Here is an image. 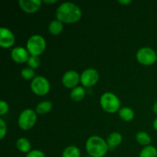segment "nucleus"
I'll return each instance as SVG.
<instances>
[{
	"label": "nucleus",
	"instance_id": "nucleus-12",
	"mask_svg": "<svg viewBox=\"0 0 157 157\" xmlns=\"http://www.w3.org/2000/svg\"><path fill=\"white\" fill-rule=\"evenodd\" d=\"M42 2L41 0H19L18 5L25 12L32 14L40 9Z\"/></svg>",
	"mask_w": 157,
	"mask_h": 157
},
{
	"label": "nucleus",
	"instance_id": "nucleus-13",
	"mask_svg": "<svg viewBox=\"0 0 157 157\" xmlns=\"http://www.w3.org/2000/svg\"><path fill=\"white\" fill-rule=\"evenodd\" d=\"M123 140V136L118 132H113V133H110L108 136L107 140V143L108 144L109 147H114L120 145Z\"/></svg>",
	"mask_w": 157,
	"mask_h": 157
},
{
	"label": "nucleus",
	"instance_id": "nucleus-23",
	"mask_svg": "<svg viewBox=\"0 0 157 157\" xmlns=\"http://www.w3.org/2000/svg\"><path fill=\"white\" fill-rule=\"evenodd\" d=\"M40 64H41V60H40L39 57L38 56H32L31 55L29 58V61H28V65L29 67H31L32 69H37L39 67Z\"/></svg>",
	"mask_w": 157,
	"mask_h": 157
},
{
	"label": "nucleus",
	"instance_id": "nucleus-21",
	"mask_svg": "<svg viewBox=\"0 0 157 157\" xmlns=\"http://www.w3.org/2000/svg\"><path fill=\"white\" fill-rule=\"evenodd\" d=\"M139 157H157V150L153 146L145 147L140 153Z\"/></svg>",
	"mask_w": 157,
	"mask_h": 157
},
{
	"label": "nucleus",
	"instance_id": "nucleus-2",
	"mask_svg": "<svg viewBox=\"0 0 157 157\" xmlns=\"http://www.w3.org/2000/svg\"><path fill=\"white\" fill-rule=\"evenodd\" d=\"M86 151L92 157H104L108 151L107 141L98 136H92L87 139L85 144Z\"/></svg>",
	"mask_w": 157,
	"mask_h": 157
},
{
	"label": "nucleus",
	"instance_id": "nucleus-3",
	"mask_svg": "<svg viewBox=\"0 0 157 157\" xmlns=\"http://www.w3.org/2000/svg\"><path fill=\"white\" fill-rule=\"evenodd\" d=\"M100 104L104 111L109 113H114L120 110L121 101L118 97L113 93L105 92L101 95Z\"/></svg>",
	"mask_w": 157,
	"mask_h": 157
},
{
	"label": "nucleus",
	"instance_id": "nucleus-8",
	"mask_svg": "<svg viewBox=\"0 0 157 157\" xmlns=\"http://www.w3.org/2000/svg\"><path fill=\"white\" fill-rule=\"evenodd\" d=\"M99 73L94 68H87L81 75V83L84 87H90L95 85L99 80Z\"/></svg>",
	"mask_w": 157,
	"mask_h": 157
},
{
	"label": "nucleus",
	"instance_id": "nucleus-27",
	"mask_svg": "<svg viewBox=\"0 0 157 157\" xmlns=\"http://www.w3.org/2000/svg\"><path fill=\"white\" fill-rule=\"evenodd\" d=\"M118 2L122 5H129L132 2V0H119Z\"/></svg>",
	"mask_w": 157,
	"mask_h": 157
},
{
	"label": "nucleus",
	"instance_id": "nucleus-20",
	"mask_svg": "<svg viewBox=\"0 0 157 157\" xmlns=\"http://www.w3.org/2000/svg\"><path fill=\"white\" fill-rule=\"evenodd\" d=\"M62 157H81V151L75 146H69L63 151Z\"/></svg>",
	"mask_w": 157,
	"mask_h": 157
},
{
	"label": "nucleus",
	"instance_id": "nucleus-25",
	"mask_svg": "<svg viewBox=\"0 0 157 157\" xmlns=\"http://www.w3.org/2000/svg\"><path fill=\"white\" fill-rule=\"evenodd\" d=\"M26 157H45V155L41 150H31L29 153H27Z\"/></svg>",
	"mask_w": 157,
	"mask_h": 157
},
{
	"label": "nucleus",
	"instance_id": "nucleus-31",
	"mask_svg": "<svg viewBox=\"0 0 157 157\" xmlns=\"http://www.w3.org/2000/svg\"><path fill=\"white\" fill-rule=\"evenodd\" d=\"M85 157H92V156H85Z\"/></svg>",
	"mask_w": 157,
	"mask_h": 157
},
{
	"label": "nucleus",
	"instance_id": "nucleus-9",
	"mask_svg": "<svg viewBox=\"0 0 157 157\" xmlns=\"http://www.w3.org/2000/svg\"><path fill=\"white\" fill-rule=\"evenodd\" d=\"M61 81L66 88L74 89L78 87V83L81 81V76L77 71L71 70L64 74Z\"/></svg>",
	"mask_w": 157,
	"mask_h": 157
},
{
	"label": "nucleus",
	"instance_id": "nucleus-26",
	"mask_svg": "<svg viewBox=\"0 0 157 157\" xmlns=\"http://www.w3.org/2000/svg\"><path fill=\"white\" fill-rule=\"evenodd\" d=\"M9 104L5 101H0V115H4L9 111Z\"/></svg>",
	"mask_w": 157,
	"mask_h": 157
},
{
	"label": "nucleus",
	"instance_id": "nucleus-6",
	"mask_svg": "<svg viewBox=\"0 0 157 157\" xmlns=\"http://www.w3.org/2000/svg\"><path fill=\"white\" fill-rule=\"evenodd\" d=\"M136 59L144 65H152L157 61L156 52L151 48H141L136 52Z\"/></svg>",
	"mask_w": 157,
	"mask_h": 157
},
{
	"label": "nucleus",
	"instance_id": "nucleus-30",
	"mask_svg": "<svg viewBox=\"0 0 157 157\" xmlns=\"http://www.w3.org/2000/svg\"><path fill=\"white\" fill-rule=\"evenodd\" d=\"M153 110L155 113L157 114V101L153 104Z\"/></svg>",
	"mask_w": 157,
	"mask_h": 157
},
{
	"label": "nucleus",
	"instance_id": "nucleus-22",
	"mask_svg": "<svg viewBox=\"0 0 157 157\" xmlns=\"http://www.w3.org/2000/svg\"><path fill=\"white\" fill-rule=\"evenodd\" d=\"M35 71L34 69L31 68V67H25V68L22 69L21 71V75L22 78L25 80H33L35 77Z\"/></svg>",
	"mask_w": 157,
	"mask_h": 157
},
{
	"label": "nucleus",
	"instance_id": "nucleus-28",
	"mask_svg": "<svg viewBox=\"0 0 157 157\" xmlns=\"http://www.w3.org/2000/svg\"><path fill=\"white\" fill-rule=\"evenodd\" d=\"M44 2L46 3V4L52 5L54 4V3H56L57 1L56 0H44Z\"/></svg>",
	"mask_w": 157,
	"mask_h": 157
},
{
	"label": "nucleus",
	"instance_id": "nucleus-4",
	"mask_svg": "<svg viewBox=\"0 0 157 157\" xmlns=\"http://www.w3.org/2000/svg\"><path fill=\"white\" fill-rule=\"evenodd\" d=\"M28 52L32 56L41 55L46 48L45 39L41 35H34L29 38L26 44Z\"/></svg>",
	"mask_w": 157,
	"mask_h": 157
},
{
	"label": "nucleus",
	"instance_id": "nucleus-10",
	"mask_svg": "<svg viewBox=\"0 0 157 157\" xmlns=\"http://www.w3.org/2000/svg\"><path fill=\"white\" fill-rule=\"evenodd\" d=\"M30 54L28 52L27 49L23 47L14 48L11 52V58H12L15 62L18 64H23L25 62H28Z\"/></svg>",
	"mask_w": 157,
	"mask_h": 157
},
{
	"label": "nucleus",
	"instance_id": "nucleus-11",
	"mask_svg": "<svg viewBox=\"0 0 157 157\" xmlns=\"http://www.w3.org/2000/svg\"><path fill=\"white\" fill-rule=\"evenodd\" d=\"M15 36L12 31L7 28H0V45L3 48H10L15 43Z\"/></svg>",
	"mask_w": 157,
	"mask_h": 157
},
{
	"label": "nucleus",
	"instance_id": "nucleus-17",
	"mask_svg": "<svg viewBox=\"0 0 157 157\" xmlns=\"http://www.w3.org/2000/svg\"><path fill=\"white\" fill-rule=\"evenodd\" d=\"M119 116L121 120L124 121H131L134 117V112L130 107H123L119 110Z\"/></svg>",
	"mask_w": 157,
	"mask_h": 157
},
{
	"label": "nucleus",
	"instance_id": "nucleus-29",
	"mask_svg": "<svg viewBox=\"0 0 157 157\" xmlns=\"http://www.w3.org/2000/svg\"><path fill=\"white\" fill-rule=\"evenodd\" d=\"M153 129H154L156 131H157V117L154 120V121H153Z\"/></svg>",
	"mask_w": 157,
	"mask_h": 157
},
{
	"label": "nucleus",
	"instance_id": "nucleus-15",
	"mask_svg": "<svg viewBox=\"0 0 157 157\" xmlns=\"http://www.w3.org/2000/svg\"><path fill=\"white\" fill-rule=\"evenodd\" d=\"M63 23L61 21L58 19L53 20L51 21V23L48 25V32H50L52 35H59L61 32L63 31Z\"/></svg>",
	"mask_w": 157,
	"mask_h": 157
},
{
	"label": "nucleus",
	"instance_id": "nucleus-18",
	"mask_svg": "<svg viewBox=\"0 0 157 157\" xmlns=\"http://www.w3.org/2000/svg\"><path fill=\"white\" fill-rule=\"evenodd\" d=\"M52 109V104L49 101H44L40 102L35 108V112L39 114H44L50 112Z\"/></svg>",
	"mask_w": 157,
	"mask_h": 157
},
{
	"label": "nucleus",
	"instance_id": "nucleus-33",
	"mask_svg": "<svg viewBox=\"0 0 157 157\" xmlns=\"http://www.w3.org/2000/svg\"><path fill=\"white\" fill-rule=\"evenodd\" d=\"M104 157H106V156H104Z\"/></svg>",
	"mask_w": 157,
	"mask_h": 157
},
{
	"label": "nucleus",
	"instance_id": "nucleus-14",
	"mask_svg": "<svg viewBox=\"0 0 157 157\" xmlns=\"http://www.w3.org/2000/svg\"><path fill=\"white\" fill-rule=\"evenodd\" d=\"M16 148L21 153H29L31 151L30 141L26 138H20L16 142Z\"/></svg>",
	"mask_w": 157,
	"mask_h": 157
},
{
	"label": "nucleus",
	"instance_id": "nucleus-1",
	"mask_svg": "<svg viewBox=\"0 0 157 157\" xmlns=\"http://www.w3.org/2000/svg\"><path fill=\"white\" fill-rule=\"evenodd\" d=\"M81 9L77 5L70 2L61 3L56 10L57 19L62 23H75L81 19Z\"/></svg>",
	"mask_w": 157,
	"mask_h": 157
},
{
	"label": "nucleus",
	"instance_id": "nucleus-16",
	"mask_svg": "<svg viewBox=\"0 0 157 157\" xmlns=\"http://www.w3.org/2000/svg\"><path fill=\"white\" fill-rule=\"evenodd\" d=\"M86 94L85 89L84 87H81V86H78V87H75L72 89L71 91V98L75 101H80L81 100L84 99V96Z\"/></svg>",
	"mask_w": 157,
	"mask_h": 157
},
{
	"label": "nucleus",
	"instance_id": "nucleus-7",
	"mask_svg": "<svg viewBox=\"0 0 157 157\" xmlns=\"http://www.w3.org/2000/svg\"><path fill=\"white\" fill-rule=\"evenodd\" d=\"M31 89L38 96L46 95L50 90V83L43 76H37L31 82Z\"/></svg>",
	"mask_w": 157,
	"mask_h": 157
},
{
	"label": "nucleus",
	"instance_id": "nucleus-24",
	"mask_svg": "<svg viewBox=\"0 0 157 157\" xmlns=\"http://www.w3.org/2000/svg\"><path fill=\"white\" fill-rule=\"evenodd\" d=\"M7 132V126L2 119H0V139L2 140L5 137Z\"/></svg>",
	"mask_w": 157,
	"mask_h": 157
},
{
	"label": "nucleus",
	"instance_id": "nucleus-19",
	"mask_svg": "<svg viewBox=\"0 0 157 157\" xmlns=\"http://www.w3.org/2000/svg\"><path fill=\"white\" fill-rule=\"evenodd\" d=\"M136 140L140 145L147 147L151 143V137L147 132L140 131L136 134Z\"/></svg>",
	"mask_w": 157,
	"mask_h": 157
},
{
	"label": "nucleus",
	"instance_id": "nucleus-32",
	"mask_svg": "<svg viewBox=\"0 0 157 157\" xmlns=\"http://www.w3.org/2000/svg\"><path fill=\"white\" fill-rule=\"evenodd\" d=\"M156 55H157V50H156Z\"/></svg>",
	"mask_w": 157,
	"mask_h": 157
},
{
	"label": "nucleus",
	"instance_id": "nucleus-5",
	"mask_svg": "<svg viewBox=\"0 0 157 157\" xmlns=\"http://www.w3.org/2000/svg\"><path fill=\"white\" fill-rule=\"evenodd\" d=\"M36 121V112L32 109H25L20 113L18 119V124L21 130H29L35 126Z\"/></svg>",
	"mask_w": 157,
	"mask_h": 157
}]
</instances>
